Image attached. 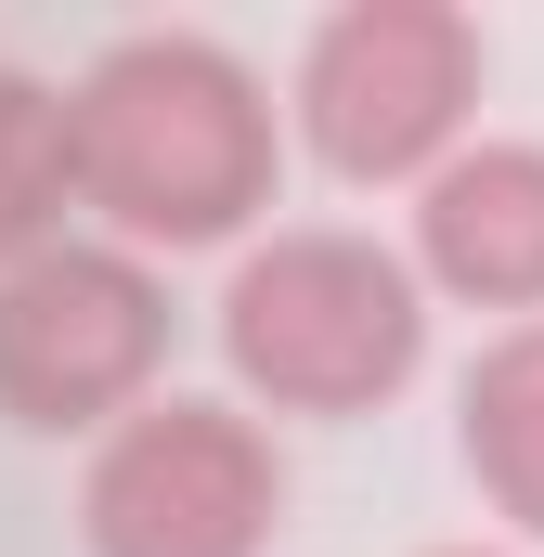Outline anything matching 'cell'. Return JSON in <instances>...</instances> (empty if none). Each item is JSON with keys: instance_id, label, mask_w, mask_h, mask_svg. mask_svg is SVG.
<instances>
[{"instance_id": "1", "label": "cell", "mask_w": 544, "mask_h": 557, "mask_svg": "<svg viewBox=\"0 0 544 557\" xmlns=\"http://www.w3.org/2000/svg\"><path fill=\"white\" fill-rule=\"evenodd\" d=\"M65 131H78V234L156 273L195 247H260L298 143L272 78L208 26H118L65 78Z\"/></svg>"}, {"instance_id": "2", "label": "cell", "mask_w": 544, "mask_h": 557, "mask_svg": "<svg viewBox=\"0 0 544 557\" xmlns=\"http://www.w3.org/2000/svg\"><path fill=\"white\" fill-rule=\"evenodd\" d=\"M428 273L363 221H272L260 247L221 260L208 337L247 416H298V428H350L390 416L428 376Z\"/></svg>"}, {"instance_id": "3", "label": "cell", "mask_w": 544, "mask_h": 557, "mask_svg": "<svg viewBox=\"0 0 544 557\" xmlns=\"http://www.w3.org/2000/svg\"><path fill=\"white\" fill-rule=\"evenodd\" d=\"M493 39L454 0H337L285 65V131L350 195H415L480 143Z\"/></svg>"}, {"instance_id": "4", "label": "cell", "mask_w": 544, "mask_h": 557, "mask_svg": "<svg viewBox=\"0 0 544 557\" xmlns=\"http://www.w3.org/2000/svg\"><path fill=\"white\" fill-rule=\"evenodd\" d=\"M169 389V273L65 234L0 273V428L26 441H104Z\"/></svg>"}, {"instance_id": "5", "label": "cell", "mask_w": 544, "mask_h": 557, "mask_svg": "<svg viewBox=\"0 0 544 557\" xmlns=\"http://www.w3.org/2000/svg\"><path fill=\"white\" fill-rule=\"evenodd\" d=\"M285 454L234 389H156L131 428L78 454V545L91 557H272Z\"/></svg>"}, {"instance_id": "6", "label": "cell", "mask_w": 544, "mask_h": 557, "mask_svg": "<svg viewBox=\"0 0 544 557\" xmlns=\"http://www.w3.org/2000/svg\"><path fill=\"white\" fill-rule=\"evenodd\" d=\"M403 260L454 311L544 324V143L532 131H480L441 182H415L403 195Z\"/></svg>"}, {"instance_id": "7", "label": "cell", "mask_w": 544, "mask_h": 557, "mask_svg": "<svg viewBox=\"0 0 544 557\" xmlns=\"http://www.w3.org/2000/svg\"><path fill=\"white\" fill-rule=\"evenodd\" d=\"M454 454L480 480V506L544 545V324H493L454 376Z\"/></svg>"}, {"instance_id": "8", "label": "cell", "mask_w": 544, "mask_h": 557, "mask_svg": "<svg viewBox=\"0 0 544 557\" xmlns=\"http://www.w3.org/2000/svg\"><path fill=\"white\" fill-rule=\"evenodd\" d=\"M78 234V131L39 65H0V273Z\"/></svg>"}, {"instance_id": "9", "label": "cell", "mask_w": 544, "mask_h": 557, "mask_svg": "<svg viewBox=\"0 0 544 557\" xmlns=\"http://www.w3.org/2000/svg\"><path fill=\"white\" fill-rule=\"evenodd\" d=\"M428 557H519V545H428Z\"/></svg>"}]
</instances>
